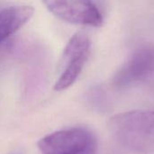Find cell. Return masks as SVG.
<instances>
[{
  "mask_svg": "<svg viewBox=\"0 0 154 154\" xmlns=\"http://www.w3.org/2000/svg\"><path fill=\"white\" fill-rule=\"evenodd\" d=\"M108 128L116 141L129 151L154 154V110H134L111 117Z\"/></svg>",
  "mask_w": 154,
  "mask_h": 154,
  "instance_id": "obj_1",
  "label": "cell"
},
{
  "mask_svg": "<svg viewBox=\"0 0 154 154\" xmlns=\"http://www.w3.org/2000/svg\"><path fill=\"white\" fill-rule=\"evenodd\" d=\"M38 147L42 154H97V140L89 129L72 127L46 135Z\"/></svg>",
  "mask_w": 154,
  "mask_h": 154,
  "instance_id": "obj_2",
  "label": "cell"
},
{
  "mask_svg": "<svg viewBox=\"0 0 154 154\" xmlns=\"http://www.w3.org/2000/svg\"><path fill=\"white\" fill-rule=\"evenodd\" d=\"M154 78V47L143 46L133 52L112 79V86L124 90Z\"/></svg>",
  "mask_w": 154,
  "mask_h": 154,
  "instance_id": "obj_3",
  "label": "cell"
},
{
  "mask_svg": "<svg viewBox=\"0 0 154 154\" xmlns=\"http://www.w3.org/2000/svg\"><path fill=\"white\" fill-rule=\"evenodd\" d=\"M90 41L85 32L75 33L67 43L60 59V74L54 89L62 91L69 88L77 80L88 60Z\"/></svg>",
  "mask_w": 154,
  "mask_h": 154,
  "instance_id": "obj_4",
  "label": "cell"
},
{
  "mask_svg": "<svg viewBox=\"0 0 154 154\" xmlns=\"http://www.w3.org/2000/svg\"><path fill=\"white\" fill-rule=\"evenodd\" d=\"M45 6L60 19L81 25L99 27L103 17L92 0H42Z\"/></svg>",
  "mask_w": 154,
  "mask_h": 154,
  "instance_id": "obj_5",
  "label": "cell"
},
{
  "mask_svg": "<svg viewBox=\"0 0 154 154\" xmlns=\"http://www.w3.org/2000/svg\"><path fill=\"white\" fill-rule=\"evenodd\" d=\"M29 5H16L0 9V43L23 27L32 16Z\"/></svg>",
  "mask_w": 154,
  "mask_h": 154,
  "instance_id": "obj_6",
  "label": "cell"
},
{
  "mask_svg": "<svg viewBox=\"0 0 154 154\" xmlns=\"http://www.w3.org/2000/svg\"><path fill=\"white\" fill-rule=\"evenodd\" d=\"M89 101L91 105L100 112H107L111 107V102L107 93L102 88H95L92 89Z\"/></svg>",
  "mask_w": 154,
  "mask_h": 154,
  "instance_id": "obj_7",
  "label": "cell"
}]
</instances>
